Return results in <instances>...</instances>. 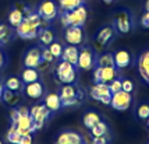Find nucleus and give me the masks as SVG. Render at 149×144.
Returning <instances> with one entry per match:
<instances>
[{"mask_svg":"<svg viewBox=\"0 0 149 144\" xmlns=\"http://www.w3.org/2000/svg\"><path fill=\"white\" fill-rule=\"evenodd\" d=\"M49 21L43 20L40 15L38 14V11H31L29 14H26L24 17L22 22L19 24L15 30V32L19 38H24V39H33L36 38L39 34V30L46 28V24Z\"/></svg>","mask_w":149,"mask_h":144,"instance_id":"f257e3e1","label":"nucleus"},{"mask_svg":"<svg viewBox=\"0 0 149 144\" xmlns=\"http://www.w3.org/2000/svg\"><path fill=\"white\" fill-rule=\"evenodd\" d=\"M88 18V10L84 4L72 8L70 11H63L60 15V20H61V25L63 27H82L85 24V21Z\"/></svg>","mask_w":149,"mask_h":144,"instance_id":"f03ea898","label":"nucleus"},{"mask_svg":"<svg viewBox=\"0 0 149 144\" xmlns=\"http://www.w3.org/2000/svg\"><path fill=\"white\" fill-rule=\"evenodd\" d=\"M18 109V118L15 119L14 122H11L14 127L17 129L21 136H26V134H32L35 129H33V120L29 115V109L25 106L17 108Z\"/></svg>","mask_w":149,"mask_h":144,"instance_id":"7ed1b4c3","label":"nucleus"},{"mask_svg":"<svg viewBox=\"0 0 149 144\" xmlns=\"http://www.w3.org/2000/svg\"><path fill=\"white\" fill-rule=\"evenodd\" d=\"M58 97L61 101V106H72L84 99V94L77 85L64 84L58 92Z\"/></svg>","mask_w":149,"mask_h":144,"instance_id":"20e7f679","label":"nucleus"},{"mask_svg":"<svg viewBox=\"0 0 149 144\" xmlns=\"http://www.w3.org/2000/svg\"><path fill=\"white\" fill-rule=\"evenodd\" d=\"M54 74H56V79H57L58 83H61V84H74V81L77 79V69L71 63L61 60L56 66Z\"/></svg>","mask_w":149,"mask_h":144,"instance_id":"39448f33","label":"nucleus"},{"mask_svg":"<svg viewBox=\"0 0 149 144\" xmlns=\"http://www.w3.org/2000/svg\"><path fill=\"white\" fill-rule=\"evenodd\" d=\"M95 62H96V58H95V52L92 51L89 46H84L82 49H79V53H78V60H77V67L81 69V70H92L95 67Z\"/></svg>","mask_w":149,"mask_h":144,"instance_id":"423d86ee","label":"nucleus"},{"mask_svg":"<svg viewBox=\"0 0 149 144\" xmlns=\"http://www.w3.org/2000/svg\"><path fill=\"white\" fill-rule=\"evenodd\" d=\"M89 95L95 101H99L104 105H110L111 91L109 88V84H106V83H95V85L91 87V90H89Z\"/></svg>","mask_w":149,"mask_h":144,"instance_id":"0eeeda50","label":"nucleus"},{"mask_svg":"<svg viewBox=\"0 0 149 144\" xmlns=\"http://www.w3.org/2000/svg\"><path fill=\"white\" fill-rule=\"evenodd\" d=\"M132 104V95L130 92H125L123 90L111 94V101L110 105L113 109L116 111H127Z\"/></svg>","mask_w":149,"mask_h":144,"instance_id":"6e6552de","label":"nucleus"},{"mask_svg":"<svg viewBox=\"0 0 149 144\" xmlns=\"http://www.w3.org/2000/svg\"><path fill=\"white\" fill-rule=\"evenodd\" d=\"M118 76L117 74L116 66H106V67H100L97 66L93 70V81L95 83H106L109 84L111 80H114Z\"/></svg>","mask_w":149,"mask_h":144,"instance_id":"1a4fd4ad","label":"nucleus"},{"mask_svg":"<svg viewBox=\"0 0 149 144\" xmlns=\"http://www.w3.org/2000/svg\"><path fill=\"white\" fill-rule=\"evenodd\" d=\"M38 14L46 21H53L58 14V6L54 0H43L38 7Z\"/></svg>","mask_w":149,"mask_h":144,"instance_id":"9d476101","label":"nucleus"},{"mask_svg":"<svg viewBox=\"0 0 149 144\" xmlns=\"http://www.w3.org/2000/svg\"><path fill=\"white\" fill-rule=\"evenodd\" d=\"M114 30L120 34H128L132 30V17L128 11H118L114 17Z\"/></svg>","mask_w":149,"mask_h":144,"instance_id":"9b49d317","label":"nucleus"},{"mask_svg":"<svg viewBox=\"0 0 149 144\" xmlns=\"http://www.w3.org/2000/svg\"><path fill=\"white\" fill-rule=\"evenodd\" d=\"M64 39L68 45H81L84 42V31L82 27H74L70 25L64 31Z\"/></svg>","mask_w":149,"mask_h":144,"instance_id":"f8f14e48","label":"nucleus"},{"mask_svg":"<svg viewBox=\"0 0 149 144\" xmlns=\"http://www.w3.org/2000/svg\"><path fill=\"white\" fill-rule=\"evenodd\" d=\"M29 115L32 118L33 123L45 124V120L50 116V111L45 106V104H39V105H33L32 108L29 109Z\"/></svg>","mask_w":149,"mask_h":144,"instance_id":"ddd939ff","label":"nucleus"},{"mask_svg":"<svg viewBox=\"0 0 149 144\" xmlns=\"http://www.w3.org/2000/svg\"><path fill=\"white\" fill-rule=\"evenodd\" d=\"M42 62L40 58V49L39 48H32L25 53L24 56V66L25 67H32V69H38L39 65Z\"/></svg>","mask_w":149,"mask_h":144,"instance_id":"4468645a","label":"nucleus"},{"mask_svg":"<svg viewBox=\"0 0 149 144\" xmlns=\"http://www.w3.org/2000/svg\"><path fill=\"white\" fill-rule=\"evenodd\" d=\"M84 138L77 131H63L57 137L56 144H82Z\"/></svg>","mask_w":149,"mask_h":144,"instance_id":"2eb2a0df","label":"nucleus"},{"mask_svg":"<svg viewBox=\"0 0 149 144\" xmlns=\"http://www.w3.org/2000/svg\"><path fill=\"white\" fill-rule=\"evenodd\" d=\"M24 91H25V94L29 97V98L39 99V98H42L43 94H45V87H43V84L38 80V81H33V83L25 84Z\"/></svg>","mask_w":149,"mask_h":144,"instance_id":"dca6fc26","label":"nucleus"},{"mask_svg":"<svg viewBox=\"0 0 149 144\" xmlns=\"http://www.w3.org/2000/svg\"><path fill=\"white\" fill-rule=\"evenodd\" d=\"M31 11L32 10H28V7H25V10H22V8H13L10 11V14H8V24H10V27L17 28L22 22L24 17L26 14H29Z\"/></svg>","mask_w":149,"mask_h":144,"instance_id":"f3484780","label":"nucleus"},{"mask_svg":"<svg viewBox=\"0 0 149 144\" xmlns=\"http://www.w3.org/2000/svg\"><path fill=\"white\" fill-rule=\"evenodd\" d=\"M113 58H114V66H116V69H125V67H128L131 65V55L128 51H117L114 55H113Z\"/></svg>","mask_w":149,"mask_h":144,"instance_id":"a211bd4d","label":"nucleus"},{"mask_svg":"<svg viewBox=\"0 0 149 144\" xmlns=\"http://www.w3.org/2000/svg\"><path fill=\"white\" fill-rule=\"evenodd\" d=\"M138 70H139L141 77L149 84V51H145L139 56V59H138Z\"/></svg>","mask_w":149,"mask_h":144,"instance_id":"6ab92c4d","label":"nucleus"},{"mask_svg":"<svg viewBox=\"0 0 149 144\" xmlns=\"http://www.w3.org/2000/svg\"><path fill=\"white\" fill-rule=\"evenodd\" d=\"M78 53H79V49L75 45H67L63 48L61 60H65V62H68V63L75 66L78 60Z\"/></svg>","mask_w":149,"mask_h":144,"instance_id":"aec40b11","label":"nucleus"},{"mask_svg":"<svg viewBox=\"0 0 149 144\" xmlns=\"http://www.w3.org/2000/svg\"><path fill=\"white\" fill-rule=\"evenodd\" d=\"M114 28L113 27H103L96 35V42L99 44L100 46H104L107 45L113 38H114Z\"/></svg>","mask_w":149,"mask_h":144,"instance_id":"412c9836","label":"nucleus"},{"mask_svg":"<svg viewBox=\"0 0 149 144\" xmlns=\"http://www.w3.org/2000/svg\"><path fill=\"white\" fill-rule=\"evenodd\" d=\"M45 106L49 109L50 112H57L60 108H61V101H60V97L56 92H50L45 97Z\"/></svg>","mask_w":149,"mask_h":144,"instance_id":"4be33fe9","label":"nucleus"},{"mask_svg":"<svg viewBox=\"0 0 149 144\" xmlns=\"http://www.w3.org/2000/svg\"><path fill=\"white\" fill-rule=\"evenodd\" d=\"M40 80V73L38 72V69H32V67H25L22 73H21V81L24 84H29L33 81Z\"/></svg>","mask_w":149,"mask_h":144,"instance_id":"5701e85b","label":"nucleus"},{"mask_svg":"<svg viewBox=\"0 0 149 144\" xmlns=\"http://www.w3.org/2000/svg\"><path fill=\"white\" fill-rule=\"evenodd\" d=\"M38 38L40 41V44L43 46H49L52 44L53 41H56V35L53 32L50 28H42V30H39V34H38Z\"/></svg>","mask_w":149,"mask_h":144,"instance_id":"b1692460","label":"nucleus"},{"mask_svg":"<svg viewBox=\"0 0 149 144\" xmlns=\"http://www.w3.org/2000/svg\"><path fill=\"white\" fill-rule=\"evenodd\" d=\"M4 88L10 90V91H14V92H21L24 90V83L18 77H8L6 80Z\"/></svg>","mask_w":149,"mask_h":144,"instance_id":"393cba45","label":"nucleus"},{"mask_svg":"<svg viewBox=\"0 0 149 144\" xmlns=\"http://www.w3.org/2000/svg\"><path fill=\"white\" fill-rule=\"evenodd\" d=\"M58 1V8L61 11H70L75 7L84 4V0H57Z\"/></svg>","mask_w":149,"mask_h":144,"instance_id":"a878e982","label":"nucleus"},{"mask_svg":"<svg viewBox=\"0 0 149 144\" xmlns=\"http://www.w3.org/2000/svg\"><path fill=\"white\" fill-rule=\"evenodd\" d=\"M1 98H3V101H4L7 105H10V106H15V105L18 104V101H19L18 92L10 91V90H7V88H4Z\"/></svg>","mask_w":149,"mask_h":144,"instance_id":"bb28decb","label":"nucleus"},{"mask_svg":"<svg viewBox=\"0 0 149 144\" xmlns=\"http://www.w3.org/2000/svg\"><path fill=\"white\" fill-rule=\"evenodd\" d=\"M13 38V30L6 24H0V46L6 45Z\"/></svg>","mask_w":149,"mask_h":144,"instance_id":"cd10ccee","label":"nucleus"},{"mask_svg":"<svg viewBox=\"0 0 149 144\" xmlns=\"http://www.w3.org/2000/svg\"><path fill=\"white\" fill-rule=\"evenodd\" d=\"M89 130H91L93 137H95V136H104V134H107V131H109V126L104 123L103 120H99L97 123H95L92 126Z\"/></svg>","mask_w":149,"mask_h":144,"instance_id":"c85d7f7f","label":"nucleus"},{"mask_svg":"<svg viewBox=\"0 0 149 144\" xmlns=\"http://www.w3.org/2000/svg\"><path fill=\"white\" fill-rule=\"evenodd\" d=\"M99 120H102L100 116L97 115L96 112H88V113H85L84 118H82V122H84V126L85 127H88V129H91L92 126L95 123H97Z\"/></svg>","mask_w":149,"mask_h":144,"instance_id":"c756f323","label":"nucleus"},{"mask_svg":"<svg viewBox=\"0 0 149 144\" xmlns=\"http://www.w3.org/2000/svg\"><path fill=\"white\" fill-rule=\"evenodd\" d=\"M96 65L100 67H106V66H114V58L111 53H102L96 59Z\"/></svg>","mask_w":149,"mask_h":144,"instance_id":"7c9ffc66","label":"nucleus"},{"mask_svg":"<svg viewBox=\"0 0 149 144\" xmlns=\"http://www.w3.org/2000/svg\"><path fill=\"white\" fill-rule=\"evenodd\" d=\"M21 134H19L18 131H17V129L14 127L13 124H11V127L8 129V131H7V141L11 144H18L19 140H21Z\"/></svg>","mask_w":149,"mask_h":144,"instance_id":"2f4dec72","label":"nucleus"},{"mask_svg":"<svg viewBox=\"0 0 149 144\" xmlns=\"http://www.w3.org/2000/svg\"><path fill=\"white\" fill-rule=\"evenodd\" d=\"M47 49H49V52H50L53 56H54V59L61 58V53H63V46H61V44H60V42L53 41L52 44L47 46Z\"/></svg>","mask_w":149,"mask_h":144,"instance_id":"473e14b6","label":"nucleus"},{"mask_svg":"<svg viewBox=\"0 0 149 144\" xmlns=\"http://www.w3.org/2000/svg\"><path fill=\"white\" fill-rule=\"evenodd\" d=\"M40 58H42V62L46 63V65H50L54 62V56H53L52 53L49 52V49H47V46H45V49H40Z\"/></svg>","mask_w":149,"mask_h":144,"instance_id":"72a5a7b5","label":"nucleus"},{"mask_svg":"<svg viewBox=\"0 0 149 144\" xmlns=\"http://www.w3.org/2000/svg\"><path fill=\"white\" fill-rule=\"evenodd\" d=\"M136 115H138V118H139V119L148 120V118H149V105L148 104H142L139 108H138Z\"/></svg>","mask_w":149,"mask_h":144,"instance_id":"f704fd0d","label":"nucleus"},{"mask_svg":"<svg viewBox=\"0 0 149 144\" xmlns=\"http://www.w3.org/2000/svg\"><path fill=\"white\" fill-rule=\"evenodd\" d=\"M121 81H123V79H120L118 76H117L114 80H111L110 83H109V88H110L111 94H114V92L120 91L121 90Z\"/></svg>","mask_w":149,"mask_h":144,"instance_id":"c9c22d12","label":"nucleus"},{"mask_svg":"<svg viewBox=\"0 0 149 144\" xmlns=\"http://www.w3.org/2000/svg\"><path fill=\"white\" fill-rule=\"evenodd\" d=\"M121 90L125 91V92L132 94V91H134V83H132L131 80H128V79H124L123 81H121Z\"/></svg>","mask_w":149,"mask_h":144,"instance_id":"e433bc0d","label":"nucleus"},{"mask_svg":"<svg viewBox=\"0 0 149 144\" xmlns=\"http://www.w3.org/2000/svg\"><path fill=\"white\" fill-rule=\"evenodd\" d=\"M107 143H109V138L106 137V134L104 136H95L91 141V144H107Z\"/></svg>","mask_w":149,"mask_h":144,"instance_id":"4c0bfd02","label":"nucleus"},{"mask_svg":"<svg viewBox=\"0 0 149 144\" xmlns=\"http://www.w3.org/2000/svg\"><path fill=\"white\" fill-rule=\"evenodd\" d=\"M141 24H142V27H145V28H149V11H146V13L142 15Z\"/></svg>","mask_w":149,"mask_h":144,"instance_id":"58836bf2","label":"nucleus"},{"mask_svg":"<svg viewBox=\"0 0 149 144\" xmlns=\"http://www.w3.org/2000/svg\"><path fill=\"white\" fill-rule=\"evenodd\" d=\"M18 144H32V136L31 134H26V136H22L21 140H19Z\"/></svg>","mask_w":149,"mask_h":144,"instance_id":"ea45409f","label":"nucleus"},{"mask_svg":"<svg viewBox=\"0 0 149 144\" xmlns=\"http://www.w3.org/2000/svg\"><path fill=\"white\" fill-rule=\"evenodd\" d=\"M4 65H6V58H4L3 52L0 51V69H1V67H3Z\"/></svg>","mask_w":149,"mask_h":144,"instance_id":"a19ab883","label":"nucleus"},{"mask_svg":"<svg viewBox=\"0 0 149 144\" xmlns=\"http://www.w3.org/2000/svg\"><path fill=\"white\" fill-rule=\"evenodd\" d=\"M3 91H4V85L0 83V98H1V95H3Z\"/></svg>","mask_w":149,"mask_h":144,"instance_id":"79ce46f5","label":"nucleus"},{"mask_svg":"<svg viewBox=\"0 0 149 144\" xmlns=\"http://www.w3.org/2000/svg\"><path fill=\"white\" fill-rule=\"evenodd\" d=\"M145 10L149 11V0H146V3H145Z\"/></svg>","mask_w":149,"mask_h":144,"instance_id":"37998d69","label":"nucleus"},{"mask_svg":"<svg viewBox=\"0 0 149 144\" xmlns=\"http://www.w3.org/2000/svg\"><path fill=\"white\" fill-rule=\"evenodd\" d=\"M102 1H103V3H106V4H110V3H113L114 0H102Z\"/></svg>","mask_w":149,"mask_h":144,"instance_id":"c03bdc74","label":"nucleus"},{"mask_svg":"<svg viewBox=\"0 0 149 144\" xmlns=\"http://www.w3.org/2000/svg\"><path fill=\"white\" fill-rule=\"evenodd\" d=\"M0 144H3V141H1V140H0Z\"/></svg>","mask_w":149,"mask_h":144,"instance_id":"a18cd8bd","label":"nucleus"},{"mask_svg":"<svg viewBox=\"0 0 149 144\" xmlns=\"http://www.w3.org/2000/svg\"><path fill=\"white\" fill-rule=\"evenodd\" d=\"M148 124H149V118H148Z\"/></svg>","mask_w":149,"mask_h":144,"instance_id":"49530a36","label":"nucleus"},{"mask_svg":"<svg viewBox=\"0 0 149 144\" xmlns=\"http://www.w3.org/2000/svg\"><path fill=\"white\" fill-rule=\"evenodd\" d=\"M82 144H84V143H82Z\"/></svg>","mask_w":149,"mask_h":144,"instance_id":"de8ad7c7","label":"nucleus"},{"mask_svg":"<svg viewBox=\"0 0 149 144\" xmlns=\"http://www.w3.org/2000/svg\"><path fill=\"white\" fill-rule=\"evenodd\" d=\"M148 144H149V143H148Z\"/></svg>","mask_w":149,"mask_h":144,"instance_id":"09e8293b","label":"nucleus"}]
</instances>
